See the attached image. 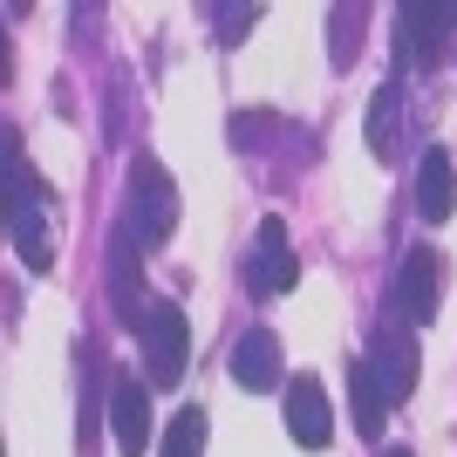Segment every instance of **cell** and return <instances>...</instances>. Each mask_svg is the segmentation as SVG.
<instances>
[{
  "label": "cell",
  "instance_id": "obj_8",
  "mask_svg": "<svg viewBox=\"0 0 457 457\" xmlns=\"http://www.w3.org/2000/svg\"><path fill=\"white\" fill-rule=\"evenodd\" d=\"M396 48L403 62H417V69H437L451 55V28H457V7H403L396 14Z\"/></svg>",
  "mask_w": 457,
  "mask_h": 457
},
{
  "label": "cell",
  "instance_id": "obj_17",
  "mask_svg": "<svg viewBox=\"0 0 457 457\" xmlns=\"http://www.w3.org/2000/svg\"><path fill=\"white\" fill-rule=\"evenodd\" d=\"M362 14H348V7H335V62H348V28H355ZM355 48H362V35H355Z\"/></svg>",
  "mask_w": 457,
  "mask_h": 457
},
{
  "label": "cell",
  "instance_id": "obj_2",
  "mask_svg": "<svg viewBox=\"0 0 457 457\" xmlns=\"http://www.w3.org/2000/svg\"><path fill=\"white\" fill-rule=\"evenodd\" d=\"M144 239H137V226L123 219V226L110 232V246H103V287H110V307H116V328H130V335H144V314H151V294H144Z\"/></svg>",
  "mask_w": 457,
  "mask_h": 457
},
{
  "label": "cell",
  "instance_id": "obj_5",
  "mask_svg": "<svg viewBox=\"0 0 457 457\" xmlns=\"http://www.w3.org/2000/svg\"><path fill=\"white\" fill-rule=\"evenodd\" d=\"M355 362L369 369V382H376L382 396H389V410H396L410 389H417V328L403 321H382L376 335H369V348L355 355Z\"/></svg>",
  "mask_w": 457,
  "mask_h": 457
},
{
  "label": "cell",
  "instance_id": "obj_10",
  "mask_svg": "<svg viewBox=\"0 0 457 457\" xmlns=\"http://www.w3.org/2000/svg\"><path fill=\"white\" fill-rule=\"evenodd\" d=\"M287 437L301 451H328L335 444V417H328V396L314 376H294L287 382Z\"/></svg>",
  "mask_w": 457,
  "mask_h": 457
},
{
  "label": "cell",
  "instance_id": "obj_7",
  "mask_svg": "<svg viewBox=\"0 0 457 457\" xmlns=\"http://www.w3.org/2000/svg\"><path fill=\"white\" fill-rule=\"evenodd\" d=\"M246 280L260 287V294H287V287H301V253L287 246V226L280 219H260V232H253V260H246Z\"/></svg>",
  "mask_w": 457,
  "mask_h": 457
},
{
  "label": "cell",
  "instance_id": "obj_9",
  "mask_svg": "<svg viewBox=\"0 0 457 457\" xmlns=\"http://www.w3.org/2000/svg\"><path fill=\"white\" fill-rule=\"evenodd\" d=\"M110 430H116V451L123 457H144L157 437V423H151V389L137 376H116L110 382Z\"/></svg>",
  "mask_w": 457,
  "mask_h": 457
},
{
  "label": "cell",
  "instance_id": "obj_18",
  "mask_svg": "<svg viewBox=\"0 0 457 457\" xmlns=\"http://www.w3.org/2000/svg\"><path fill=\"white\" fill-rule=\"evenodd\" d=\"M382 457H410V451H382Z\"/></svg>",
  "mask_w": 457,
  "mask_h": 457
},
{
  "label": "cell",
  "instance_id": "obj_6",
  "mask_svg": "<svg viewBox=\"0 0 457 457\" xmlns=\"http://www.w3.org/2000/svg\"><path fill=\"white\" fill-rule=\"evenodd\" d=\"M185 355H191L185 307L151 301V314H144V369H151V389H178V382H185Z\"/></svg>",
  "mask_w": 457,
  "mask_h": 457
},
{
  "label": "cell",
  "instance_id": "obj_13",
  "mask_svg": "<svg viewBox=\"0 0 457 457\" xmlns=\"http://www.w3.org/2000/svg\"><path fill=\"white\" fill-rule=\"evenodd\" d=\"M348 410H355V430H362V437H382V430H389V396L369 382L362 362H348Z\"/></svg>",
  "mask_w": 457,
  "mask_h": 457
},
{
  "label": "cell",
  "instance_id": "obj_1",
  "mask_svg": "<svg viewBox=\"0 0 457 457\" xmlns=\"http://www.w3.org/2000/svg\"><path fill=\"white\" fill-rule=\"evenodd\" d=\"M0 171H7V239H14V260L28 273H48L62 226H55V205H48V185L21 164V130H0Z\"/></svg>",
  "mask_w": 457,
  "mask_h": 457
},
{
  "label": "cell",
  "instance_id": "obj_16",
  "mask_svg": "<svg viewBox=\"0 0 457 457\" xmlns=\"http://www.w3.org/2000/svg\"><path fill=\"white\" fill-rule=\"evenodd\" d=\"M212 14L226 21V28H219V41H226V48H232V41H239V35H253V21H260V7H212Z\"/></svg>",
  "mask_w": 457,
  "mask_h": 457
},
{
  "label": "cell",
  "instance_id": "obj_4",
  "mask_svg": "<svg viewBox=\"0 0 457 457\" xmlns=\"http://www.w3.org/2000/svg\"><path fill=\"white\" fill-rule=\"evenodd\" d=\"M130 226L144 246H164L178 232V185L157 157H130Z\"/></svg>",
  "mask_w": 457,
  "mask_h": 457
},
{
  "label": "cell",
  "instance_id": "obj_11",
  "mask_svg": "<svg viewBox=\"0 0 457 457\" xmlns=\"http://www.w3.org/2000/svg\"><path fill=\"white\" fill-rule=\"evenodd\" d=\"M232 382L253 389V396H267V389H287V369H280V342H273L267 328H246L239 342H232Z\"/></svg>",
  "mask_w": 457,
  "mask_h": 457
},
{
  "label": "cell",
  "instance_id": "obj_15",
  "mask_svg": "<svg viewBox=\"0 0 457 457\" xmlns=\"http://www.w3.org/2000/svg\"><path fill=\"white\" fill-rule=\"evenodd\" d=\"M205 410L191 403V410H178L171 417V430H164V444H157V457H205Z\"/></svg>",
  "mask_w": 457,
  "mask_h": 457
},
{
  "label": "cell",
  "instance_id": "obj_3",
  "mask_svg": "<svg viewBox=\"0 0 457 457\" xmlns=\"http://www.w3.org/2000/svg\"><path fill=\"white\" fill-rule=\"evenodd\" d=\"M437 301H444V260L430 246H410L389 273V321L423 328V321H437Z\"/></svg>",
  "mask_w": 457,
  "mask_h": 457
},
{
  "label": "cell",
  "instance_id": "obj_14",
  "mask_svg": "<svg viewBox=\"0 0 457 457\" xmlns=\"http://www.w3.org/2000/svg\"><path fill=\"white\" fill-rule=\"evenodd\" d=\"M396 116H403V82H382L376 103H369V151L389 164L396 157Z\"/></svg>",
  "mask_w": 457,
  "mask_h": 457
},
{
  "label": "cell",
  "instance_id": "obj_12",
  "mask_svg": "<svg viewBox=\"0 0 457 457\" xmlns=\"http://www.w3.org/2000/svg\"><path fill=\"white\" fill-rule=\"evenodd\" d=\"M451 212H457V171H451V151L430 144L417 164V219L423 226H444Z\"/></svg>",
  "mask_w": 457,
  "mask_h": 457
}]
</instances>
